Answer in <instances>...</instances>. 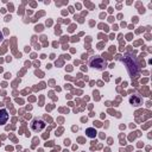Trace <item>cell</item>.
Here are the masks:
<instances>
[{"mask_svg": "<svg viewBox=\"0 0 152 152\" xmlns=\"http://www.w3.org/2000/svg\"><path fill=\"white\" fill-rule=\"evenodd\" d=\"M120 61L125 64V66H126V69H127V71L132 78H137L139 76L140 68H139V64H138V62L133 55L126 52L120 57Z\"/></svg>", "mask_w": 152, "mask_h": 152, "instance_id": "1", "label": "cell"}, {"mask_svg": "<svg viewBox=\"0 0 152 152\" xmlns=\"http://www.w3.org/2000/svg\"><path fill=\"white\" fill-rule=\"evenodd\" d=\"M89 65L94 69H97V70H103L107 65L106 61L101 57V56H94L89 59Z\"/></svg>", "mask_w": 152, "mask_h": 152, "instance_id": "2", "label": "cell"}, {"mask_svg": "<svg viewBox=\"0 0 152 152\" xmlns=\"http://www.w3.org/2000/svg\"><path fill=\"white\" fill-rule=\"evenodd\" d=\"M45 126H46L45 121L42 120V119H38V118H34V119L31 121V125H30L31 129H32L33 132H36V133L42 132V131L45 128Z\"/></svg>", "mask_w": 152, "mask_h": 152, "instance_id": "3", "label": "cell"}, {"mask_svg": "<svg viewBox=\"0 0 152 152\" xmlns=\"http://www.w3.org/2000/svg\"><path fill=\"white\" fill-rule=\"evenodd\" d=\"M141 102H142V99H141V96L138 95V94H134V95H132V96L129 97V103H131L132 106H134V107H139V106L141 104Z\"/></svg>", "mask_w": 152, "mask_h": 152, "instance_id": "4", "label": "cell"}, {"mask_svg": "<svg viewBox=\"0 0 152 152\" xmlns=\"http://www.w3.org/2000/svg\"><path fill=\"white\" fill-rule=\"evenodd\" d=\"M8 120V112L5 108L0 109V125H5Z\"/></svg>", "mask_w": 152, "mask_h": 152, "instance_id": "5", "label": "cell"}, {"mask_svg": "<svg viewBox=\"0 0 152 152\" xmlns=\"http://www.w3.org/2000/svg\"><path fill=\"white\" fill-rule=\"evenodd\" d=\"M86 134H87V137L88 138H95L96 137V129L95 128H93V127H88L87 129H86Z\"/></svg>", "mask_w": 152, "mask_h": 152, "instance_id": "6", "label": "cell"}, {"mask_svg": "<svg viewBox=\"0 0 152 152\" xmlns=\"http://www.w3.org/2000/svg\"><path fill=\"white\" fill-rule=\"evenodd\" d=\"M2 42V33H1V31H0V43Z\"/></svg>", "mask_w": 152, "mask_h": 152, "instance_id": "7", "label": "cell"}]
</instances>
